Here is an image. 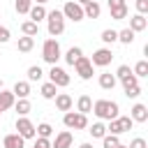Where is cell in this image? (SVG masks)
Masks as SVG:
<instances>
[{"instance_id":"6da1fadb","label":"cell","mask_w":148,"mask_h":148,"mask_svg":"<svg viewBox=\"0 0 148 148\" xmlns=\"http://www.w3.org/2000/svg\"><path fill=\"white\" fill-rule=\"evenodd\" d=\"M118 104L116 102H109V99H97L95 104H92V113L97 116V118H102V120H113V118H118Z\"/></svg>"},{"instance_id":"7a4b0ae2","label":"cell","mask_w":148,"mask_h":148,"mask_svg":"<svg viewBox=\"0 0 148 148\" xmlns=\"http://www.w3.org/2000/svg\"><path fill=\"white\" fill-rule=\"evenodd\" d=\"M46 21H49V35L51 37H58L65 30V16H62V12H58V9L46 12Z\"/></svg>"},{"instance_id":"3957f363","label":"cell","mask_w":148,"mask_h":148,"mask_svg":"<svg viewBox=\"0 0 148 148\" xmlns=\"http://www.w3.org/2000/svg\"><path fill=\"white\" fill-rule=\"evenodd\" d=\"M60 44H58V39H46L44 42V46H42V58L49 62V65H56L58 60H60Z\"/></svg>"},{"instance_id":"277c9868","label":"cell","mask_w":148,"mask_h":148,"mask_svg":"<svg viewBox=\"0 0 148 148\" xmlns=\"http://www.w3.org/2000/svg\"><path fill=\"white\" fill-rule=\"evenodd\" d=\"M62 123H65V127H69V130H86V127H88L86 113H79V111H67L65 118H62Z\"/></svg>"},{"instance_id":"5b68a950","label":"cell","mask_w":148,"mask_h":148,"mask_svg":"<svg viewBox=\"0 0 148 148\" xmlns=\"http://www.w3.org/2000/svg\"><path fill=\"white\" fill-rule=\"evenodd\" d=\"M62 16H65V18H72L74 23H76V21H83V18H86V16H83V5H79V2H74V0L65 2Z\"/></svg>"},{"instance_id":"8992f818","label":"cell","mask_w":148,"mask_h":148,"mask_svg":"<svg viewBox=\"0 0 148 148\" xmlns=\"http://www.w3.org/2000/svg\"><path fill=\"white\" fill-rule=\"evenodd\" d=\"M49 79H51V83H56L58 88L69 86V74H67L62 67H58V65H51V69H49Z\"/></svg>"},{"instance_id":"52a82bcc","label":"cell","mask_w":148,"mask_h":148,"mask_svg":"<svg viewBox=\"0 0 148 148\" xmlns=\"http://www.w3.org/2000/svg\"><path fill=\"white\" fill-rule=\"evenodd\" d=\"M74 69H76V74L83 79V81H88V79H92V62H90V58H86V56H81L74 65H72Z\"/></svg>"},{"instance_id":"ba28073f","label":"cell","mask_w":148,"mask_h":148,"mask_svg":"<svg viewBox=\"0 0 148 148\" xmlns=\"http://www.w3.org/2000/svg\"><path fill=\"white\" fill-rule=\"evenodd\" d=\"M16 134H21L23 139H32V136H37V132H35V125L25 118V116H21L18 120H16Z\"/></svg>"},{"instance_id":"9c48e42d","label":"cell","mask_w":148,"mask_h":148,"mask_svg":"<svg viewBox=\"0 0 148 148\" xmlns=\"http://www.w3.org/2000/svg\"><path fill=\"white\" fill-rule=\"evenodd\" d=\"M111 60H113V51L111 49H97L92 53V58H90V62L97 65V67H106Z\"/></svg>"},{"instance_id":"30bf717a","label":"cell","mask_w":148,"mask_h":148,"mask_svg":"<svg viewBox=\"0 0 148 148\" xmlns=\"http://www.w3.org/2000/svg\"><path fill=\"white\" fill-rule=\"evenodd\" d=\"M72 141H74V136H72V132H60V134H56V141L51 143V148H72Z\"/></svg>"},{"instance_id":"8fae6325","label":"cell","mask_w":148,"mask_h":148,"mask_svg":"<svg viewBox=\"0 0 148 148\" xmlns=\"http://www.w3.org/2000/svg\"><path fill=\"white\" fill-rule=\"evenodd\" d=\"M116 79H118V81H123V83H134L139 76H134V72L130 69V65H120V67H118V72H116Z\"/></svg>"},{"instance_id":"7c38bea8","label":"cell","mask_w":148,"mask_h":148,"mask_svg":"<svg viewBox=\"0 0 148 148\" xmlns=\"http://www.w3.org/2000/svg\"><path fill=\"white\" fill-rule=\"evenodd\" d=\"M146 28H148V18H146L143 14H134V16L130 18V30L141 32V30H146Z\"/></svg>"},{"instance_id":"4fadbf2b","label":"cell","mask_w":148,"mask_h":148,"mask_svg":"<svg viewBox=\"0 0 148 148\" xmlns=\"http://www.w3.org/2000/svg\"><path fill=\"white\" fill-rule=\"evenodd\" d=\"M130 118H132L134 123H146V120H148V109H146V104H134Z\"/></svg>"},{"instance_id":"5bb4252c","label":"cell","mask_w":148,"mask_h":148,"mask_svg":"<svg viewBox=\"0 0 148 148\" xmlns=\"http://www.w3.org/2000/svg\"><path fill=\"white\" fill-rule=\"evenodd\" d=\"M53 99H56L58 111H69V109H72V104H74V102H72V97H69L67 92H58Z\"/></svg>"},{"instance_id":"9a60e30c","label":"cell","mask_w":148,"mask_h":148,"mask_svg":"<svg viewBox=\"0 0 148 148\" xmlns=\"http://www.w3.org/2000/svg\"><path fill=\"white\" fill-rule=\"evenodd\" d=\"M2 143H5V148H23V146H25V139L14 132V134H7Z\"/></svg>"},{"instance_id":"2e32d148","label":"cell","mask_w":148,"mask_h":148,"mask_svg":"<svg viewBox=\"0 0 148 148\" xmlns=\"http://www.w3.org/2000/svg\"><path fill=\"white\" fill-rule=\"evenodd\" d=\"M99 14H102V7H99L95 0H90V2L83 5V16H88V18H99Z\"/></svg>"},{"instance_id":"e0dca14e","label":"cell","mask_w":148,"mask_h":148,"mask_svg":"<svg viewBox=\"0 0 148 148\" xmlns=\"http://www.w3.org/2000/svg\"><path fill=\"white\" fill-rule=\"evenodd\" d=\"M28 14H30V21H35V23H39V21L46 18V9H44V5H32Z\"/></svg>"},{"instance_id":"ac0fdd59","label":"cell","mask_w":148,"mask_h":148,"mask_svg":"<svg viewBox=\"0 0 148 148\" xmlns=\"http://www.w3.org/2000/svg\"><path fill=\"white\" fill-rule=\"evenodd\" d=\"M12 92H14V97H18V99H21V97H28V95H30V83H28V81H16Z\"/></svg>"},{"instance_id":"d6986e66","label":"cell","mask_w":148,"mask_h":148,"mask_svg":"<svg viewBox=\"0 0 148 148\" xmlns=\"http://www.w3.org/2000/svg\"><path fill=\"white\" fill-rule=\"evenodd\" d=\"M14 106V92L9 90H0V111H7Z\"/></svg>"},{"instance_id":"ffe728a7","label":"cell","mask_w":148,"mask_h":148,"mask_svg":"<svg viewBox=\"0 0 148 148\" xmlns=\"http://www.w3.org/2000/svg\"><path fill=\"white\" fill-rule=\"evenodd\" d=\"M21 30H23V35H28V37H37V32H39V23H35V21H23L21 23Z\"/></svg>"},{"instance_id":"44dd1931","label":"cell","mask_w":148,"mask_h":148,"mask_svg":"<svg viewBox=\"0 0 148 148\" xmlns=\"http://www.w3.org/2000/svg\"><path fill=\"white\" fill-rule=\"evenodd\" d=\"M32 46H35V37H28V35L18 37V44H16V49H18L21 53H28V51H32Z\"/></svg>"},{"instance_id":"7402d4cb","label":"cell","mask_w":148,"mask_h":148,"mask_svg":"<svg viewBox=\"0 0 148 148\" xmlns=\"http://www.w3.org/2000/svg\"><path fill=\"white\" fill-rule=\"evenodd\" d=\"M116 74H109V72H104V74H99V86L104 88V90H113V86H116Z\"/></svg>"},{"instance_id":"603a6c76","label":"cell","mask_w":148,"mask_h":148,"mask_svg":"<svg viewBox=\"0 0 148 148\" xmlns=\"http://www.w3.org/2000/svg\"><path fill=\"white\" fill-rule=\"evenodd\" d=\"M76 109H79V113H90L92 111V99L88 95H81L79 102H76Z\"/></svg>"},{"instance_id":"cb8c5ba5","label":"cell","mask_w":148,"mask_h":148,"mask_svg":"<svg viewBox=\"0 0 148 148\" xmlns=\"http://www.w3.org/2000/svg\"><path fill=\"white\" fill-rule=\"evenodd\" d=\"M14 109H16V113H18V116H28L32 106H30V102H28V97H21L18 102H14Z\"/></svg>"},{"instance_id":"d4e9b609","label":"cell","mask_w":148,"mask_h":148,"mask_svg":"<svg viewBox=\"0 0 148 148\" xmlns=\"http://www.w3.org/2000/svg\"><path fill=\"white\" fill-rule=\"evenodd\" d=\"M83 56V51L79 49V46H72V49H67V53H65V60H67V65H74L79 58Z\"/></svg>"},{"instance_id":"484cf974","label":"cell","mask_w":148,"mask_h":148,"mask_svg":"<svg viewBox=\"0 0 148 148\" xmlns=\"http://www.w3.org/2000/svg\"><path fill=\"white\" fill-rule=\"evenodd\" d=\"M56 95H58V86H56V83L49 81V83L42 86V97H44V99H53Z\"/></svg>"},{"instance_id":"4316f807","label":"cell","mask_w":148,"mask_h":148,"mask_svg":"<svg viewBox=\"0 0 148 148\" xmlns=\"http://www.w3.org/2000/svg\"><path fill=\"white\" fill-rule=\"evenodd\" d=\"M123 90H125V95L127 97H139L141 95V88H139V81H134V83H123Z\"/></svg>"},{"instance_id":"83f0119b","label":"cell","mask_w":148,"mask_h":148,"mask_svg":"<svg viewBox=\"0 0 148 148\" xmlns=\"http://www.w3.org/2000/svg\"><path fill=\"white\" fill-rule=\"evenodd\" d=\"M127 14H130L127 5H123V7H116V9H111V18H113V21H123V18H127Z\"/></svg>"},{"instance_id":"f1b7e54d","label":"cell","mask_w":148,"mask_h":148,"mask_svg":"<svg viewBox=\"0 0 148 148\" xmlns=\"http://www.w3.org/2000/svg\"><path fill=\"white\" fill-rule=\"evenodd\" d=\"M134 30H130V28H125V30H120L118 32V42H123V44H132L134 42Z\"/></svg>"},{"instance_id":"f546056e","label":"cell","mask_w":148,"mask_h":148,"mask_svg":"<svg viewBox=\"0 0 148 148\" xmlns=\"http://www.w3.org/2000/svg\"><path fill=\"white\" fill-rule=\"evenodd\" d=\"M99 39H102L104 44H113V42H118V32L111 30V28H109V30H102V37H99Z\"/></svg>"},{"instance_id":"4dcf8cb0","label":"cell","mask_w":148,"mask_h":148,"mask_svg":"<svg viewBox=\"0 0 148 148\" xmlns=\"http://www.w3.org/2000/svg\"><path fill=\"white\" fill-rule=\"evenodd\" d=\"M42 76H44V72H42V67H39V65L28 67V81H39Z\"/></svg>"},{"instance_id":"1f68e13d","label":"cell","mask_w":148,"mask_h":148,"mask_svg":"<svg viewBox=\"0 0 148 148\" xmlns=\"http://www.w3.org/2000/svg\"><path fill=\"white\" fill-rule=\"evenodd\" d=\"M35 132H37L39 136H44V139H49V136L53 134V127H51L49 123H39V125L35 127Z\"/></svg>"},{"instance_id":"d6a6232c","label":"cell","mask_w":148,"mask_h":148,"mask_svg":"<svg viewBox=\"0 0 148 148\" xmlns=\"http://www.w3.org/2000/svg\"><path fill=\"white\" fill-rule=\"evenodd\" d=\"M88 132H90V134H92V136H95V139H102V136H104V134H106V127H104V125H102V123H92V125H90V130H88Z\"/></svg>"},{"instance_id":"836d02e7","label":"cell","mask_w":148,"mask_h":148,"mask_svg":"<svg viewBox=\"0 0 148 148\" xmlns=\"http://www.w3.org/2000/svg\"><path fill=\"white\" fill-rule=\"evenodd\" d=\"M14 7L18 14H28L30 7H32V0H14Z\"/></svg>"},{"instance_id":"e575fe53","label":"cell","mask_w":148,"mask_h":148,"mask_svg":"<svg viewBox=\"0 0 148 148\" xmlns=\"http://www.w3.org/2000/svg\"><path fill=\"white\" fill-rule=\"evenodd\" d=\"M132 72H134V76H148V62L146 60H139Z\"/></svg>"},{"instance_id":"d590c367","label":"cell","mask_w":148,"mask_h":148,"mask_svg":"<svg viewBox=\"0 0 148 148\" xmlns=\"http://www.w3.org/2000/svg\"><path fill=\"white\" fill-rule=\"evenodd\" d=\"M102 143H104V148H116L120 141H118V134H104L102 136Z\"/></svg>"},{"instance_id":"8d00e7d4","label":"cell","mask_w":148,"mask_h":148,"mask_svg":"<svg viewBox=\"0 0 148 148\" xmlns=\"http://www.w3.org/2000/svg\"><path fill=\"white\" fill-rule=\"evenodd\" d=\"M118 123H120L123 132H130V130H132V125H134V120H132L130 116H118Z\"/></svg>"},{"instance_id":"74e56055","label":"cell","mask_w":148,"mask_h":148,"mask_svg":"<svg viewBox=\"0 0 148 148\" xmlns=\"http://www.w3.org/2000/svg\"><path fill=\"white\" fill-rule=\"evenodd\" d=\"M127 148H148V143H146V139L136 136V139H132V143H130Z\"/></svg>"},{"instance_id":"f35d334b","label":"cell","mask_w":148,"mask_h":148,"mask_svg":"<svg viewBox=\"0 0 148 148\" xmlns=\"http://www.w3.org/2000/svg\"><path fill=\"white\" fill-rule=\"evenodd\" d=\"M32 148H51V141L49 139H44V136H37V141H35V146Z\"/></svg>"},{"instance_id":"ab89813d","label":"cell","mask_w":148,"mask_h":148,"mask_svg":"<svg viewBox=\"0 0 148 148\" xmlns=\"http://www.w3.org/2000/svg\"><path fill=\"white\" fill-rule=\"evenodd\" d=\"M136 12L139 14H146L148 12V0H136Z\"/></svg>"},{"instance_id":"60d3db41","label":"cell","mask_w":148,"mask_h":148,"mask_svg":"<svg viewBox=\"0 0 148 148\" xmlns=\"http://www.w3.org/2000/svg\"><path fill=\"white\" fill-rule=\"evenodd\" d=\"M125 0H109V9H116V7H123Z\"/></svg>"},{"instance_id":"b9f144b4","label":"cell","mask_w":148,"mask_h":148,"mask_svg":"<svg viewBox=\"0 0 148 148\" xmlns=\"http://www.w3.org/2000/svg\"><path fill=\"white\" fill-rule=\"evenodd\" d=\"M79 148H92V146H90V143H81Z\"/></svg>"},{"instance_id":"7bdbcfd3","label":"cell","mask_w":148,"mask_h":148,"mask_svg":"<svg viewBox=\"0 0 148 148\" xmlns=\"http://www.w3.org/2000/svg\"><path fill=\"white\" fill-rule=\"evenodd\" d=\"M32 2H37V5H44V2H49V0H32Z\"/></svg>"},{"instance_id":"ee69618b","label":"cell","mask_w":148,"mask_h":148,"mask_svg":"<svg viewBox=\"0 0 148 148\" xmlns=\"http://www.w3.org/2000/svg\"><path fill=\"white\" fill-rule=\"evenodd\" d=\"M86 2H90V0H79V5H86Z\"/></svg>"},{"instance_id":"f6af8a7d","label":"cell","mask_w":148,"mask_h":148,"mask_svg":"<svg viewBox=\"0 0 148 148\" xmlns=\"http://www.w3.org/2000/svg\"><path fill=\"white\" fill-rule=\"evenodd\" d=\"M116 148H127V146H123V143H118V146H116Z\"/></svg>"},{"instance_id":"bcb514c9","label":"cell","mask_w":148,"mask_h":148,"mask_svg":"<svg viewBox=\"0 0 148 148\" xmlns=\"http://www.w3.org/2000/svg\"><path fill=\"white\" fill-rule=\"evenodd\" d=\"M0 90H2V81H0Z\"/></svg>"},{"instance_id":"7dc6e473","label":"cell","mask_w":148,"mask_h":148,"mask_svg":"<svg viewBox=\"0 0 148 148\" xmlns=\"http://www.w3.org/2000/svg\"><path fill=\"white\" fill-rule=\"evenodd\" d=\"M0 113H2V111H0Z\"/></svg>"}]
</instances>
